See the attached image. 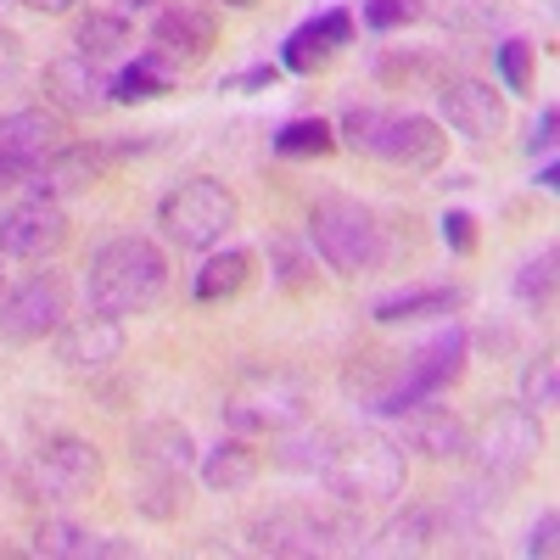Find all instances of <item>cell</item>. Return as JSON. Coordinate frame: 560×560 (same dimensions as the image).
Returning a JSON list of instances; mask_svg holds the SVG:
<instances>
[{"instance_id": "6da1fadb", "label": "cell", "mask_w": 560, "mask_h": 560, "mask_svg": "<svg viewBox=\"0 0 560 560\" xmlns=\"http://www.w3.org/2000/svg\"><path fill=\"white\" fill-rule=\"evenodd\" d=\"M168 287V258L147 242V236H118L107 247H96L84 269V298L96 314H147Z\"/></svg>"}, {"instance_id": "7a4b0ae2", "label": "cell", "mask_w": 560, "mask_h": 560, "mask_svg": "<svg viewBox=\"0 0 560 560\" xmlns=\"http://www.w3.org/2000/svg\"><path fill=\"white\" fill-rule=\"evenodd\" d=\"M325 488H331L342 504H382V499H398L404 493V477H409V465H404V448L387 443V438H337L331 459H325Z\"/></svg>"}, {"instance_id": "3957f363", "label": "cell", "mask_w": 560, "mask_h": 560, "mask_svg": "<svg viewBox=\"0 0 560 560\" xmlns=\"http://www.w3.org/2000/svg\"><path fill=\"white\" fill-rule=\"evenodd\" d=\"M303 409H308V393L292 370H247L224 398V427L242 438H275L298 427Z\"/></svg>"}, {"instance_id": "277c9868", "label": "cell", "mask_w": 560, "mask_h": 560, "mask_svg": "<svg viewBox=\"0 0 560 560\" xmlns=\"http://www.w3.org/2000/svg\"><path fill=\"white\" fill-rule=\"evenodd\" d=\"M158 224H163V236L179 247V253H208L230 236V224H236V197L224 191L219 179H185L174 185V191L163 197L158 208Z\"/></svg>"}, {"instance_id": "5b68a950", "label": "cell", "mask_w": 560, "mask_h": 560, "mask_svg": "<svg viewBox=\"0 0 560 560\" xmlns=\"http://www.w3.org/2000/svg\"><path fill=\"white\" fill-rule=\"evenodd\" d=\"M544 448V427H538V409L527 404H510V409H493L477 438H465V454L477 459V471L482 482H522L527 477V465L538 459Z\"/></svg>"}, {"instance_id": "8992f818", "label": "cell", "mask_w": 560, "mask_h": 560, "mask_svg": "<svg viewBox=\"0 0 560 560\" xmlns=\"http://www.w3.org/2000/svg\"><path fill=\"white\" fill-rule=\"evenodd\" d=\"M348 538H359L353 522L331 516V510H314V504H275L269 516H258L247 527V544L258 555H292V560L337 555V549H348Z\"/></svg>"}, {"instance_id": "52a82bcc", "label": "cell", "mask_w": 560, "mask_h": 560, "mask_svg": "<svg viewBox=\"0 0 560 560\" xmlns=\"http://www.w3.org/2000/svg\"><path fill=\"white\" fill-rule=\"evenodd\" d=\"M308 242L337 275H359L376 264V213L353 197H319L308 213Z\"/></svg>"}, {"instance_id": "ba28073f", "label": "cell", "mask_w": 560, "mask_h": 560, "mask_svg": "<svg viewBox=\"0 0 560 560\" xmlns=\"http://www.w3.org/2000/svg\"><path fill=\"white\" fill-rule=\"evenodd\" d=\"M102 471H107L102 454L84 438H51L28 459V493L45 504H73V499H90L102 488Z\"/></svg>"}, {"instance_id": "9c48e42d", "label": "cell", "mask_w": 560, "mask_h": 560, "mask_svg": "<svg viewBox=\"0 0 560 560\" xmlns=\"http://www.w3.org/2000/svg\"><path fill=\"white\" fill-rule=\"evenodd\" d=\"M68 325V287L57 275H28L18 292L0 298V337L7 342H45Z\"/></svg>"}, {"instance_id": "30bf717a", "label": "cell", "mask_w": 560, "mask_h": 560, "mask_svg": "<svg viewBox=\"0 0 560 560\" xmlns=\"http://www.w3.org/2000/svg\"><path fill=\"white\" fill-rule=\"evenodd\" d=\"M62 113L57 107H18L0 118V174L7 179H23L34 163H45L57 147H62Z\"/></svg>"}, {"instance_id": "8fae6325", "label": "cell", "mask_w": 560, "mask_h": 560, "mask_svg": "<svg viewBox=\"0 0 560 560\" xmlns=\"http://www.w3.org/2000/svg\"><path fill=\"white\" fill-rule=\"evenodd\" d=\"M118 353H124V325L113 314L90 308L57 331V359H62L68 376H102V370H113Z\"/></svg>"}, {"instance_id": "7c38bea8", "label": "cell", "mask_w": 560, "mask_h": 560, "mask_svg": "<svg viewBox=\"0 0 560 560\" xmlns=\"http://www.w3.org/2000/svg\"><path fill=\"white\" fill-rule=\"evenodd\" d=\"M68 242V219L51 197H28L0 213V253L7 258H45Z\"/></svg>"}, {"instance_id": "4fadbf2b", "label": "cell", "mask_w": 560, "mask_h": 560, "mask_svg": "<svg viewBox=\"0 0 560 560\" xmlns=\"http://www.w3.org/2000/svg\"><path fill=\"white\" fill-rule=\"evenodd\" d=\"M438 113L465 140H493L504 129V102H499V90L482 84V79H443L438 84Z\"/></svg>"}, {"instance_id": "5bb4252c", "label": "cell", "mask_w": 560, "mask_h": 560, "mask_svg": "<svg viewBox=\"0 0 560 560\" xmlns=\"http://www.w3.org/2000/svg\"><path fill=\"white\" fill-rule=\"evenodd\" d=\"M45 102H51L57 113H68V118H90V113H102L113 102V84L102 79L96 62H84L73 51V57L45 62Z\"/></svg>"}, {"instance_id": "9a60e30c", "label": "cell", "mask_w": 560, "mask_h": 560, "mask_svg": "<svg viewBox=\"0 0 560 560\" xmlns=\"http://www.w3.org/2000/svg\"><path fill=\"white\" fill-rule=\"evenodd\" d=\"M213 39H219V23L197 7H179L174 0V7L152 12V51L163 62H197V57L213 51Z\"/></svg>"}, {"instance_id": "2e32d148", "label": "cell", "mask_w": 560, "mask_h": 560, "mask_svg": "<svg viewBox=\"0 0 560 560\" xmlns=\"http://www.w3.org/2000/svg\"><path fill=\"white\" fill-rule=\"evenodd\" d=\"M376 158H387L398 168H415V174H432L443 163V135H438L432 118H420V113H387Z\"/></svg>"}, {"instance_id": "e0dca14e", "label": "cell", "mask_w": 560, "mask_h": 560, "mask_svg": "<svg viewBox=\"0 0 560 560\" xmlns=\"http://www.w3.org/2000/svg\"><path fill=\"white\" fill-rule=\"evenodd\" d=\"M398 420H404V443H409L415 454H427V459H459V454H465V420H459L448 404L420 398V404H409Z\"/></svg>"}, {"instance_id": "ac0fdd59", "label": "cell", "mask_w": 560, "mask_h": 560, "mask_svg": "<svg viewBox=\"0 0 560 560\" xmlns=\"http://www.w3.org/2000/svg\"><path fill=\"white\" fill-rule=\"evenodd\" d=\"M102 168H107V158H102L96 147H57L45 163H34L23 179L34 185V197L62 202V197L84 191V185H96V179H102Z\"/></svg>"}, {"instance_id": "d6986e66", "label": "cell", "mask_w": 560, "mask_h": 560, "mask_svg": "<svg viewBox=\"0 0 560 560\" xmlns=\"http://www.w3.org/2000/svg\"><path fill=\"white\" fill-rule=\"evenodd\" d=\"M353 39V12H319L314 23H303L292 39H287V51H280V62H287L292 73H314L337 57V45Z\"/></svg>"}, {"instance_id": "ffe728a7", "label": "cell", "mask_w": 560, "mask_h": 560, "mask_svg": "<svg viewBox=\"0 0 560 560\" xmlns=\"http://www.w3.org/2000/svg\"><path fill=\"white\" fill-rule=\"evenodd\" d=\"M129 454L140 459V471H168V477H185L197 465V443L179 420H152V427H140Z\"/></svg>"}, {"instance_id": "44dd1931", "label": "cell", "mask_w": 560, "mask_h": 560, "mask_svg": "<svg viewBox=\"0 0 560 560\" xmlns=\"http://www.w3.org/2000/svg\"><path fill=\"white\" fill-rule=\"evenodd\" d=\"M34 555H51V560H118V555H135V549L118 544V538H102V533H84L73 522H45L34 533Z\"/></svg>"}, {"instance_id": "7402d4cb", "label": "cell", "mask_w": 560, "mask_h": 560, "mask_svg": "<svg viewBox=\"0 0 560 560\" xmlns=\"http://www.w3.org/2000/svg\"><path fill=\"white\" fill-rule=\"evenodd\" d=\"M258 448L236 432V438H224L219 448H208L202 454V482L213 488V493H242V488H253L258 482Z\"/></svg>"}, {"instance_id": "603a6c76", "label": "cell", "mask_w": 560, "mask_h": 560, "mask_svg": "<svg viewBox=\"0 0 560 560\" xmlns=\"http://www.w3.org/2000/svg\"><path fill=\"white\" fill-rule=\"evenodd\" d=\"M438 538V510H404V516H393L370 544H359L364 555H427Z\"/></svg>"}, {"instance_id": "cb8c5ba5", "label": "cell", "mask_w": 560, "mask_h": 560, "mask_svg": "<svg viewBox=\"0 0 560 560\" xmlns=\"http://www.w3.org/2000/svg\"><path fill=\"white\" fill-rule=\"evenodd\" d=\"M459 303H465V292H459V287H409V292L382 298L376 308H370V319L398 325V319H420V314H454Z\"/></svg>"}, {"instance_id": "d4e9b609", "label": "cell", "mask_w": 560, "mask_h": 560, "mask_svg": "<svg viewBox=\"0 0 560 560\" xmlns=\"http://www.w3.org/2000/svg\"><path fill=\"white\" fill-rule=\"evenodd\" d=\"M247 275H253V253H242V247H224V253H213V258L197 269V303L236 298V292L247 287Z\"/></svg>"}, {"instance_id": "484cf974", "label": "cell", "mask_w": 560, "mask_h": 560, "mask_svg": "<svg viewBox=\"0 0 560 560\" xmlns=\"http://www.w3.org/2000/svg\"><path fill=\"white\" fill-rule=\"evenodd\" d=\"M73 45H79V57L84 62H118L124 51H129V23H118V18H107V12H90L79 28H73Z\"/></svg>"}, {"instance_id": "4316f807", "label": "cell", "mask_w": 560, "mask_h": 560, "mask_svg": "<svg viewBox=\"0 0 560 560\" xmlns=\"http://www.w3.org/2000/svg\"><path fill=\"white\" fill-rule=\"evenodd\" d=\"M280 438V448H275V459L287 465V471H325V459H331V448H337V432H325V427H303V432H275Z\"/></svg>"}, {"instance_id": "83f0119b", "label": "cell", "mask_w": 560, "mask_h": 560, "mask_svg": "<svg viewBox=\"0 0 560 560\" xmlns=\"http://www.w3.org/2000/svg\"><path fill=\"white\" fill-rule=\"evenodd\" d=\"M168 90H174L168 62H163L158 51H147L135 68H124V73H118V84H113V102H158V96H168Z\"/></svg>"}, {"instance_id": "f1b7e54d", "label": "cell", "mask_w": 560, "mask_h": 560, "mask_svg": "<svg viewBox=\"0 0 560 560\" xmlns=\"http://www.w3.org/2000/svg\"><path fill=\"white\" fill-rule=\"evenodd\" d=\"M331 147H337V135H331L325 118H292V124H280V135H275L280 158H325Z\"/></svg>"}, {"instance_id": "f546056e", "label": "cell", "mask_w": 560, "mask_h": 560, "mask_svg": "<svg viewBox=\"0 0 560 560\" xmlns=\"http://www.w3.org/2000/svg\"><path fill=\"white\" fill-rule=\"evenodd\" d=\"M129 499H135V510H140V516H152V522H168L174 510H179V499H185V477H168V471H147V477H140V488H135Z\"/></svg>"}, {"instance_id": "4dcf8cb0", "label": "cell", "mask_w": 560, "mask_h": 560, "mask_svg": "<svg viewBox=\"0 0 560 560\" xmlns=\"http://www.w3.org/2000/svg\"><path fill=\"white\" fill-rule=\"evenodd\" d=\"M560 398V364H555V348H544L527 370H522V404L527 409H549Z\"/></svg>"}, {"instance_id": "1f68e13d", "label": "cell", "mask_w": 560, "mask_h": 560, "mask_svg": "<svg viewBox=\"0 0 560 560\" xmlns=\"http://www.w3.org/2000/svg\"><path fill=\"white\" fill-rule=\"evenodd\" d=\"M382 129H387V113H376V107H348V113H342V140H348L353 152H370V158H376Z\"/></svg>"}, {"instance_id": "d6a6232c", "label": "cell", "mask_w": 560, "mask_h": 560, "mask_svg": "<svg viewBox=\"0 0 560 560\" xmlns=\"http://www.w3.org/2000/svg\"><path fill=\"white\" fill-rule=\"evenodd\" d=\"M549 292H555V247H544L533 264H522V275H516V298L522 303H549Z\"/></svg>"}, {"instance_id": "836d02e7", "label": "cell", "mask_w": 560, "mask_h": 560, "mask_svg": "<svg viewBox=\"0 0 560 560\" xmlns=\"http://www.w3.org/2000/svg\"><path fill=\"white\" fill-rule=\"evenodd\" d=\"M499 79H504V90H533V45L527 39H504L499 45Z\"/></svg>"}, {"instance_id": "e575fe53", "label": "cell", "mask_w": 560, "mask_h": 560, "mask_svg": "<svg viewBox=\"0 0 560 560\" xmlns=\"http://www.w3.org/2000/svg\"><path fill=\"white\" fill-rule=\"evenodd\" d=\"M415 0H364V23L376 28V34H393V28H404V23H415Z\"/></svg>"}, {"instance_id": "d590c367", "label": "cell", "mask_w": 560, "mask_h": 560, "mask_svg": "<svg viewBox=\"0 0 560 560\" xmlns=\"http://www.w3.org/2000/svg\"><path fill=\"white\" fill-rule=\"evenodd\" d=\"M443 242H448L454 253H471V247H477V219H471V213H448V219H443Z\"/></svg>"}, {"instance_id": "8d00e7d4", "label": "cell", "mask_w": 560, "mask_h": 560, "mask_svg": "<svg viewBox=\"0 0 560 560\" xmlns=\"http://www.w3.org/2000/svg\"><path fill=\"white\" fill-rule=\"evenodd\" d=\"M555 533H560V510H544V516H538V527H533V538H527V555H555L560 544H555Z\"/></svg>"}, {"instance_id": "74e56055", "label": "cell", "mask_w": 560, "mask_h": 560, "mask_svg": "<svg viewBox=\"0 0 560 560\" xmlns=\"http://www.w3.org/2000/svg\"><path fill=\"white\" fill-rule=\"evenodd\" d=\"M96 12H107L118 23H135L140 12H158V0H96Z\"/></svg>"}, {"instance_id": "f35d334b", "label": "cell", "mask_w": 560, "mask_h": 560, "mask_svg": "<svg viewBox=\"0 0 560 560\" xmlns=\"http://www.w3.org/2000/svg\"><path fill=\"white\" fill-rule=\"evenodd\" d=\"M23 68V39L12 28H0V79H12Z\"/></svg>"}, {"instance_id": "ab89813d", "label": "cell", "mask_w": 560, "mask_h": 560, "mask_svg": "<svg viewBox=\"0 0 560 560\" xmlns=\"http://www.w3.org/2000/svg\"><path fill=\"white\" fill-rule=\"evenodd\" d=\"M555 129H560V113L544 107V118L533 124V140H527V147H533V152H549V147H555Z\"/></svg>"}, {"instance_id": "60d3db41", "label": "cell", "mask_w": 560, "mask_h": 560, "mask_svg": "<svg viewBox=\"0 0 560 560\" xmlns=\"http://www.w3.org/2000/svg\"><path fill=\"white\" fill-rule=\"evenodd\" d=\"M264 84H275V68H247V73H236L224 90H264Z\"/></svg>"}, {"instance_id": "b9f144b4", "label": "cell", "mask_w": 560, "mask_h": 560, "mask_svg": "<svg viewBox=\"0 0 560 560\" xmlns=\"http://www.w3.org/2000/svg\"><path fill=\"white\" fill-rule=\"evenodd\" d=\"M18 7H34V12H68L73 0H18Z\"/></svg>"}, {"instance_id": "7bdbcfd3", "label": "cell", "mask_w": 560, "mask_h": 560, "mask_svg": "<svg viewBox=\"0 0 560 560\" xmlns=\"http://www.w3.org/2000/svg\"><path fill=\"white\" fill-rule=\"evenodd\" d=\"M538 185H544V191H555V185H560V168H555V163H544V174H538Z\"/></svg>"}, {"instance_id": "ee69618b", "label": "cell", "mask_w": 560, "mask_h": 560, "mask_svg": "<svg viewBox=\"0 0 560 560\" xmlns=\"http://www.w3.org/2000/svg\"><path fill=\"white\" fill-rule=\"evenodd\" d=\"M224 7H258V0H224Z\"/></svg>"}, {"instance_id": "f6af8a7d", "label": "cell", "mask_w": 560, "mask_h": 560, "mask_svg": "<svg viewBox=\"0 0 560 560\" xmlns=\"http://www.w3.org/2000/svg\"><path fill=\"white\" fill-rule=\"evenodd\" d=\"M0 280H7V253H0Z\"/></svg>"}, {"instance_id": "bcb514c9", "label": "cell", "mask_w": 560, "mask_h": 560, "mask_svg": "<svg viewBox=\"0 0 560 560\" xmlns=\"http://www.w3.org/2000/svg\"><path fill=\"white\" fill-rule=\"evenodd\" d=\"M7 185H18V179H7V174H0V191H7Z\"/></svg>"}, {"instance_id": "7dc6e473", "label": "cell", "mask_w": 560, "mask_h": 560, "mask_svg": "<svg viewBox=\"0 0 560 560\" xmlns=\"http://www.w3.org/2000/svg\"><path fill=\"white\" fill-rule=\"evenodd\" d=\"M7 7H18V0H0V12H7Z\"/></svg>"}]
</instances>
